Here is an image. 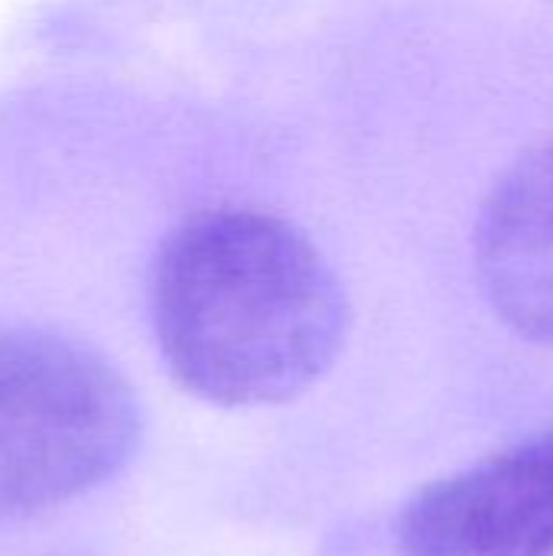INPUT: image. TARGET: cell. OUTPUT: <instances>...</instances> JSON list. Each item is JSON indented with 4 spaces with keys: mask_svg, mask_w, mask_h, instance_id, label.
Masks as SVG:
<instances>
[{
    "mask_svg": "<svg viewBox=\"0 0 553 556\" xmlns=\"http://www.w3.org/2000/svg\"><path fill=\"white\" fill-rule=\"evenodd\" d=\"M153 329L189 394L264 407L332 368L349 303L300 228L254 208H212L186 218L156 257Z\"/></svg>",
    "mask_w": 553,
    "mask_h": 556,
    "instance_id": "obj_1",
    "label": "cell"
},
{
    "mask_svg": "<svg viewBox=\"0 0 553 556\" xmlns=\"http://www.w3.org/2000/svg\"><path fill=\"white\" fill-rule=\"evenodd\" d=\"M137 440V397L101 355L62 336L0 332V521L91 492Z\"/></svg>",
    "mask_w": 553,
    "mask_h": 556,
    "instance_id": "obj_2",
    "label": "cell"
},
{
    "mask_svg": "<svg viewBox=\"0 0 553 556\" xmlns=\"http://www.w3.org/2000/svg\"><path fill=\"white\" fill-rule=\"evenodd\" d=\"M404 556H553V430L417 492Z\"/></svg>",
    "mask_w": 553,
    "mask_h": 556,
    "instance_id": "obj_3",
    "label": "cell"
},
{
    "mask_svg": "<svg viewBox=\"0 0 553 556\" xmlns=\"http://www.w3.org/2000/svg\"><path fill=\"white\" fill-rule=\"evenodd\" d=\"M476 267L499 319L528 342L553 345V143L521 156L489 192Z\"/></svg>",
    "mask_w": 553,
    "mask_h": 556,
    "instance_id": "obj_4",
    "label": "cell"
}]
</instances>
